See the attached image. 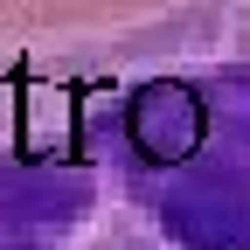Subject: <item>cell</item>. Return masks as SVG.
I'll use <instances>...</instances> for the list:
<instances>
[{"mask_svg":"<svg viewBox=\"0 0 250 250\" xmlns=\"http://www.w3.org/2000/svg\"><path fill=\"white\" fill-rule=\"evenodd\" d=\"M0 250H250V0L0 42Z\"/></svg>","mask_w":250,"mask_h":250,"instance_id":"1","label":"cell"},{"mask_svg":"<svg viewBox=\"0 0 250 250\" xmlns=\"http://www.w3.org/2000/svg\"><path fill=\"white\" fill-rule=\"evenodd\" d=\"M195 0H0V42H83L125 35L160 14H181Z\"/></svg>","mask_w":250,"mask_h":250,"instance_id":"2","label":"cell"}]
</instances>
